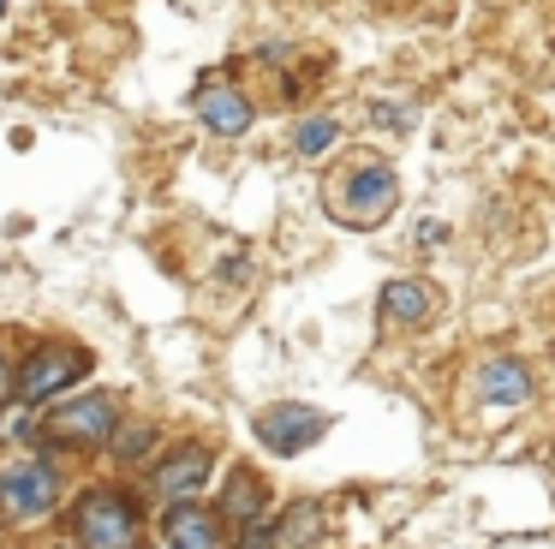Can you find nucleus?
<instances>
[{
    "label": "nucleus",
    "mask_w": 555,
    "mask_h": 549,
    "mask_svg": "<svg viewBox=\"0 0 555 549\" xmlns=\"http://www.w3.org/2000/svg\"><path fill=\"white\" fill-rule=\"evenodd\" d=\"M400 209V179H395V167H383V162H364V167H352V174H340L335 186H328V215H335L340 227H383L388 215Z\"/></svg>",
    "instance_id": "f257e3e1"
},
{
    "label": "nucleus",
    "mask_w": 555,
    "mask_h": 549,
    "mask_svg": "<svg viewBox=\"0 0 555 549\" xmlns=\"http://www.w3.org/2000/svg\"><path fill=\"white\" fill-rule=\"evenodd\" d=\"M78 376H90V353H85V346H73V341H49V346H37V353L25 358L13 394L25 406H42V400H54L61 388H73Z\"/></svg>",
    "instance_id": "f03ea898"
},
{
    "label": "nucleus",
    "mask_w": 555,
    "mask_h": 549,
    "mask_svg": "<svg viewBox=\"0 0 555 549\" xmlns=\"http://www.w3.org/2000/svg\"><path fill=\"white\" fill-rule=\"evenodd\" d=\"M78 537L85 549H144V520L120 489H96L78 501Z\"/></svg>",
    "instance_id": "7ed1b4c3"
},
{
    "label": "nucleus",
    "mask_w": 555,
    "mask_h": 549,
    "mask_svg": "<svg viewBox=\"0 0 555 549\" xmlns=\"http://www.w3.org/2000/svg\"><path fill=\"white\" fill-rule=\"evenodd\" d=\"M328 537V508L323 501H293L287 513H275L269 525H251L240 537V549H317Z\"/></svg>",
    "instance_id": "20e7f679"
},
{
    "label": "nucleus",
    "mask_w": 555,
    "mask_h": 549,
    "mask_svg": "<svg viewBox=\"0 0 555 549\" xmlns=\"http://www.w3.org/2000/svg\"><path fill=\"white\" fill-rule=\"evenodd\" d=\"M323 430H328V418L305 400H281V406H263V412H257V442H263L269 454H305Z\"/></svg>",
    "instance_id": "39448f33"
},
{
    "label": "nucleus",
    "mask_w": 555,
    "mask_h": 549,
    "mask_svg": "<svg viewBox=\"0 0 555 549\" xmlns=\"http://www.w3.org/2000/svg\"><path fill=\"white\" fill-rule=\"evenodd\" d=\"M54 496H61V472H54L49 460H18V465H7V472H0V508L18 513V520L49 513Z\"/></svg>",
    "instance_id": "423d86ee"
},
{
    "label": "nucleus",
    "mask_w": 555,
    "mask_h": 549,
    "mask_svg": "<svg viewBox=\"0 0 555 549\" xmlns=\"http://www.w3.org/2000/svg\"><path fill=\"white\" fill-rule=\"evenodd\" d=\"M114 418H120L114 394H85V400H73V406H54V412H49V430H54L61 442L90 448V442H108V436H114Z\"/></svg>",
    "instance_id": "0eeeda50"
},
{
    "label": "nucleus",
    "mask_w": 555,
    "mask_h": 549,
    "mask_svg": "<svg viewBox=\"0 0 555 549\" xmlns=\"http://www.w3.org/2000/svg\"><path fill=\"white\" fill-rule=\"evenodd\" d=\"M192 107H197V119H204L216 138H240V131H251V119H257V107L245 102V90H233V84H216V78H209L204 90L192 95Z\"/></svg>",
    "instance_id": "6e6552de"
},
{
    "label": "nucleus",
    "mask_w": 555,
    "mask_h": 549,
    "mask_svg": "<svg viewBox=\"0 0 555 549\" xmlns=\"http://www.w3.org/2000/svg\"><path fill=\"white\" fill-rule=\"evenodd\" d=\"M204 477H209V448H192V442H185V448H173L168 460L156 465V477H150V484H156V496H168V501H192L197 489H204Z\"/></svg>",
    "instance_id": "1a4fd4ad"
},
{
    "label": "nucleus",
    "mask_w": 555,
    "mask_h": 549,
    "mask_svg": "<svg viewBox=\"0 0 555 549\" xmlns=\"http://www.w3.org/2000/svg\"><path fill=\"white\" fill-rule=\"evenodd\" d=\"M478 394L490 406H526L531 400V370L519 365V358H490V365L478 370Z\"/></svg>",
    "instance_id": "9d476101"
},
{
    "label": "nucleus",
    "mask_w": 555,
    "mask_h": 549,
    "mask_svg": "<svg viewBox=\"0 0 555 549\" xmlns=\"http://www.w3.org/2000/svg\"><path fill=\"white\" fill-rule=\"evenodd\" d=\"M168 549H228L221 544V513L209 508H173L168 513Z\"/></svg>",
    "instance_id": "9b49d317"
},
{
    "label": "nucleus",
    "mask_w": 555,
    "mask_h": 549,
    "mask_svg": "<svg viewBox=\"0 0 555 549\" xmlns=\"http://www.w3.org/2000/svg\"><path fill=\"white\" fill-rule=\"evenodd\" d=\"M430 310H436V286H430V281H388V286H383V317L400 322V329L424 322Z\"/></svg>",
    "instance_id": "f8f14e48"
},
{
    "label": "nucleus",
    "mask_w": 555,
    "mask_h": 549,
    "mask_svg": "<svg viewBox=\"0 0 555 549\" xmlns=\"http://www.w3.org/2000/svg\"><path fill=\"white\" fill-rule=\"evenodd\" d=\"M269 489L263 477L251 472V465H240V472L228 477V489H221V520H240V525H257V513H263Z\"/></svg>",
    "instance_id": "ddd939ff"
},
{
    "label": "nucleus",
    "mask_w": 555,
    "mask_h": 549,
    "mask_svg": "<svg viewBox=\"0 0 555 549\" xmlns=\"http://www.w3.org/2000/svg\"><path fill=\"white\" fill-rule=\"evenodd\" d=\"M335 143H340V126L328 114H311V119H299V126H293V150H299L305 162H323Z\"/></svg>",
    "instance_id": "4468645a"
},
{
    "label": "nucleus",
    "mask_w": 555,
    "mask_h": 549,
    "mask_svg": "<svg viewBox=\"0 0 555 549\" xmlns=\"http://www.w3.org/2000/svg\"><path fill=\"white\" fill-rule=\"evenodd\" d=\"M13 394V370H7V353H0V400Z\"/></svg>",
    "instance_id": "2eb2a0df"
},
{
    "label": "nucleus",
    "mask_w": 555,
    "mask_h": 549,
    "mask_svg": "<svg viewBox=\"0 0 555 549\" xmlns=\"http://www.w3.org/2000/svg\"><path fill=\"white\" fill-rule=\"evenodd\" d=\"M0 12H7V0H0Z\"/></svg>",
    "instance_id": "dca6fc26"
}]
</instances>
